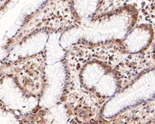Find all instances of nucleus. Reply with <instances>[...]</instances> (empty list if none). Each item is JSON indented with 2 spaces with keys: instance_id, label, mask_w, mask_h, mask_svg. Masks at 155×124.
I'll use <instances>...</instances> for the list:
<instances>
[{
  "instance_id": "f257e3e1",
  "label": "nucleus",
  "mask_w": 155,
  "mask_h": 124,
  "mask_svg": "<svg viewBox=\"0 0 155 124\" xmlns=\"http://www.w3.org/2000/svg\"><path fill=\"white\" fill-rule=\"evenodd\" d=\"M48 0L36 12L30 16L18 33L11 39L5 48L20 45L34 34L64 33L77 26L79 21L74 16L72 0Z\"/></svg>"
},
{
  "instance_id": "f03ea898",
  "label": "nucleus",
  "mask_w": 155,
  "mask_h": 124,
  "mask_svg": "<svg viewBox=\"0 0 155 124\" xmlns=\"http://www.w3.org/2000/svg\"><path fill=\"white\" fill-rule=\"evenodd\" d=\"M46 51L16 60L3 61L1 78H10L25 97L40 100L48 87L46 73Z\"/></svg>"
},
{
  "instance_id": "7ed1b4c3",
  "label": "nucleus",
  "mask_w": 155,
  "mask_h": 124,
  "mask_svg": "<svg viewBox=\"0 0 155 124\" xmlns=\"http://www.w3.org/2000/svg\"><path fill=\"white\" fill-rule=\"evenodd\" d=\"M154 39V31L150 26L141 25L121 41L124 51L129 54L143 53L151 45Z\"/></svg>"
},
{
  "instance_id": "20e7f679",
  "label": "nucleus",
  "mask_w": 155,
  "mask_h": 124,
  "mask_svg": "<svg viewBox=\"0 0 155 124\" xmlns=\"http://www.w3.org/2000/svg\"><path fill=\"white\" fill-rule=\"evenodd\" d=\"M153 58L155 59V46H154V53H153Z\"/></svg>"
}]
</instances>
